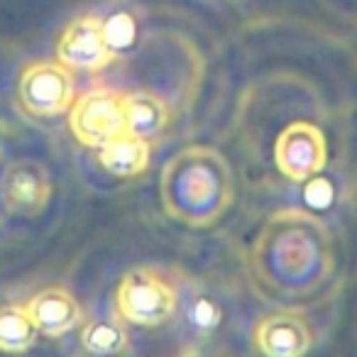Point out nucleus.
I'll return each mask as SVG.
<instances>
[{"label": "nucleus", "instance_id": "nucleus-9", "mask_svg": "<svg viewBox=\"0 0 357 357\" xmlns=\"http://www.w3.org/2000/svg\"><path fill=\"white\" fill-rule=\"evenodd\" d=\"M313 333L298 311H279L262 316L252 331V345L267 357H298L311 350Z\"/></svg>", "mask_w": 357, "mask_h": 357}, {"label": "nucleus", "instance_id": "nucleus-4", "mask_svg": "<svg viewBox=\"0 0 357 357\" xmlns=\"http://www.w3.org/2000/svg\"><path fill=\"white\" fill-rule=\"evenodd\" d=\"M17 98L30 118H56L66 113L76 98L74 74L59 59L32 61L17 81Z\"/></svg>", "mask_w": 357, "mask_h": 357}, {"label": "nucleus", "instance_id": "nucleus-11", "mask_svg": "<svg viewBox=\"0 0 357 357\" xmlns=\"http://www.w3.org/2000/svg\"><path fill=\"white\" fill-rule=\"evenodd\" d=\"M149 157H152V147L149 139L135 132H123L118 137H113L110 142H105L103 147H98V162L105 172H110L113 176H137V174L147 172Z\"/></svg>", "mask_w": 357, "mask_h": 357}, {"label": "nucleus", "instance_id": "nucleus-16", "mask_svg": "<svg viewBox=\"0 0 357 357\" xmlns=\"http://www.w3.org/2000/svg\"><path fill=\"white\" fill-rule=\"evenodd\" d=\"M103 30L108 37V45L115 54H120L123 50H128L135 42V20L130 13H115V15L105 17Z\"/></svg>", "mask_w": 357, "mask_h": 357}, {"label": "nucleus", "instance_id": "nucleus-14", "mask_svg": "<svg viewBox=\"0 0 357 357\" xmlns=\"http://www.w3.org/2000/svg\"><path fill=\"white\" fill-rule=\"evenodd\" d=\"M40 331L32 323L25 303H8L0 306V350L25 352L37 342Z\"/></svg>", "mask_w": 357, "mask_h": 357}, {"label": "nucleus", "instance_id": "nucleus-8", "mask_svg": "<svg viewBox=\"0 0 357 357\" xmlns=\"http://www.w3.org/2000/svg\"><path fill=\"white\" fill-rule=\"evenodd\" d=\"M56 56L61 64L71 71H103L115 61V52L110 50L108 37L103 30V17L98 15H81L66 25L61 32V40L56 45Z\"/></svg>", "mask_w": 357, "mask_h": 357}, {"label": "nucleus", "instance_id": "nucleus-13", "mask_svg": "<svg viewBox=\"0 0 357 357\" xmlns=\"http://www.w3.org/2000/svg\"><path fill=\"white\" fill-rule=\"evenodd\" d=\"M81 345L91 355H123L130 350V333L118 313L96 316L81 328Z\"/></svg>", "mask_w": 357, "mask_h": 357}, {"label": "nucleus", "instance_id": "nucleus-1", "mask_svg": "<svg viewBox=\"0 0 357 357\" xmlns=\"http://www.w3.org/2000/svg\"><path fill=\"white\" fill-rule=\"evenodd\" d=\"M250 267L269 296L287 301L311 296L335 269L331 230L308 211H279L259 230Z\"/></svg>", "mask_w": 357, "mask_h": 357}, {"label": "nucleus", "instance_id": "nucleus-10", "mask_svg": "<svg viewBox=\"0 0 357 357\" xmlns=\"http://www.w3.org/2000/svg\"><path fill=\"white\" fill-rule=\"evenodd\" d=\"M35 328L47 337H61L84 323V308L64 287H47L25 303Z\"/></svg>", "mask_w": 357, "mask_h": 357}, {"label": "nucleus", "instance_id": "nucleus-15", "mask_svg": "<svg viewBox=\"0 0 357 357\" xmlns=\"http://www.w3.org/2000/svg\"><path fill=\"white\" fill-rule=\"evenodd\" d=\"M184 318L186 326L196 333V335H211L215 328L223 323V308L215 298L206 296L204 291H191L186 294L184 303Z\"/></svg>", "mask_w": 357, "mask_h": 357}, {"label": "nucleus", "instance_id": "nucleus-7", "mask_svg": "<svg viewBox=\"0 0 357 357\" xmlns=\"http://www.w3.org/2000/svg\"><path fill=\"white\" fill-rule=\"evenodd\" d=\"M52 176L37 159H13L0 174V201L13 215L32 218L50 206Z\"/></svg>", "mask_w": 357, "mask_h": 357}, {"label": "nucleus", "instance_id": "nucleus-2", "mask_svg": "<svg viewBox=\"0 0 357 357\" xmlns=\"http://www.w3.org/2000/svg\"><path fill=\"white\" fill-rule=\"evenodd\" d=\"M159 199L176 223L204 230L215 225L235 199L233 169L213 147L191 144L162 167Z\"/></svg>", "mask_w": 357, "mask_h": 357}, {"label": "nucleus", "instance_id": "nucleus-12", "mask_svg": "<svg viewBox=\"0 0 357 357\" xmlns=\"http://www.w3.org/2000/svg\"><path fill=\"white\" fill-rule=\"evenodd\" d=\"M123 108L130 132L142 135L147 139L164 132L169 125V118H172L167 100L149 93V91H135V93L123 96Z\"/></svg>", "mask_w": 357, "mask_h": 357}, {"label": "nucleus", "instance_id": "nucleus-6", "mask_svg": "<svg viewBox=\"0 0 357 357\" xmlns=\"http://www.w3.org/2000/svg\"><path fill=\"white\" fill-rule=\"evenodd\" d=\"M274 162L279 172L296 184L318 176L328 162V144L323 130L306 120L289 123L274 144Z\"/></svg>", "mask_w": 357, "mask_h": 357}, {"label": "nucleus", "instance_id": "nucleus-3", "mask_svg": "<svg viewBox=\"0 0 357 357\" xmlns=\"http://www.w3.org/2000/svg\"><path fill=\"white\" fill-rule=\"evenodd\" d=\"M178 296L181 289L169 279L164 269L144 264V267H132L120 277L113 306L125 323L154 328L174 318Z\"/></svg>", "mask_w": 357, "mask_h": 357}, {"label": "nucleus", "instance_id": "nucleus-5", "mask_svg": "<svg viewBox=\"0 0 357 357\" xmlns=\"http://www.w3.org/2000/svg\"><path fill=\"white\" fill-rule=\"evenodd\" d=\"M69 128L84 147H103L118 135L128 132L123 93L113 89H91L74 98L69 108Z\"/></svg>", "mask_w": 357, "mask_h": 357}]
</instances>
